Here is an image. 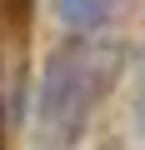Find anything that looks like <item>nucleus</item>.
<instances>
[{
  "label": "nucleus",
  "instance_id": "f257e3e1",
  "mask_svg": "<svg viewBox=\"0 0 145 150\" xmlns=\"http://www.w3.org/2000/svg\"><path fill=\"white\" fill-rule=\"evenodd\" d=\"M110 55L95 45H70L60 55H50L45 80L35 95V140L40 150H70L80 140V130L90 125L95 100L110 85Z\"/></svg>",
  "mask_w": 145,
  "mask_h": 150
},
{
  "label": "nucleus",
  "instance_id": "f03ea898",
  "mask_svg": "<svg viewBox=\"0 0 145 150\" xmlns=\"http://www.w3.org/2000/svg\"><path fill=\"white\" fill-rule=\"evenodd\" d=\"M55 5H60V20L70 30H95V25H105L115 15L120 0H55Z\"/></svg>",
  "mask_w": 145,
  "mask_h": 150
},
{
  "label": "nucleus",
  "instance_id": "7ed1b4c3",
  "mask_svg": "<svg viewBox=\"0 0 145 150\" xmlns=\"http://www.w3.org/2000/svg\"><path fill=\"white\" fill-rule=\"evenodd\" d=\"M135 125L145 130V60H140V80H135Z\"/></svg>",
  "mask_w": 145,
  "mask_h": 150
}]
</instances>
